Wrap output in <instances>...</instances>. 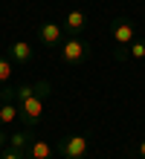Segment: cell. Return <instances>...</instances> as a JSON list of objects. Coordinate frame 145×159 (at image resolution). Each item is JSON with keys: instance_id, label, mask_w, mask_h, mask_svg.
Returning <instances> with one entry per match:
<instances>
[{"instance_id": "cell-16", "label": "cell", "mask_w": 145, "mask_h": 159, "mask_svg": "<svg viewBox=\"0 0 145 159\" xmlns=\"http://www.w3.org/2000/svg\"><path fill=\"white\" fill-rule=\"evenodd\" d=\"M0 104H3V98H0Z\"/></svg>"}, {"instance_id": "cell-4", "label": "cell", "mask_w": 145, "mask_h": 159, "mask_svg": "<svg viewBox=\"0 0 145 159\" xmlns=\"http://www.w3.org/2000/svg\"><path fill=\"white\" fill-rule=\"evenodd\" d=\"M133 38H137V26H133L131 17H125V15L113 17V23H110V41L116 46H128Z\"/></svg>"}, {"instance_id": "cell-9", "label": "cell", "mask_w": 145, "mask_h": 159, "mask_svg": "<svg viewBox=\"0 0 145 159\" xmlns=\"http://www.w3.org/2000/svg\"><path fill=\"white\" fill-rule=\"evenodd\" d=\"M15 121H21L17 101H3V104H0V127H12Z\"/></svg>"}, {"instance_id": "cell-7", "label": "cell", "mask_w": 145, "mask_h": 159, "mask_svg": "<svg viewBox=\"0 0 145 159\" xmlns=\"http://www.w3.org/2000/svg\"><path fill=\"white\" fill-rule=\"evenodd\" d=\"M64 29L70 35H81L87 29V15L81 12V9H70V12L64 15Z\"/></svg>"}, {"instance_id": "cell-3", "label": "cell", "mask_w": 145, "mask_h": 159, "mask_svg": "<svg viewBox=\"0 0 145 159\" xmlns=\"http://www.w3.org/2000/svg\"><path fill=\"white\" fill-rule=\"evenodd\" d=\"M58 55H61V61L67 67H81L87 61V43L79 38V35H70V38H64L58 43Z\"/></svg>"}, {"instance_id": "cell-5", "label": "cell", "mask_w": 145, "mask_h": 159, "mask_svg": "<svg viewBox=\"0 0 145 159\" xmlns=\"http://www.w3.org/2000/svg\"><path fill=\"white\" fill-rule=\"evenodd\" d=\"M6 55H9V61H15L17 67H29L35 58V52H32V46H29L26 41H15V43H9L6 46Z\"/></svg>"}, {"instance_id": "cell-14", "label": "cell", "mask_w": 145, "mask_h": 159, "mask_svg": "<svg viewBox=\"0 0 145 159\" xmlns=\"http://www.w3.org/2000/svg\"><path fill=\"white\" fill-rule=\"evenodd\" d=\"M9 145V136H6V127H0V151Z\"/></svg>"}, {"instance_id": "cell-11", "label": "cell", "mask_w": 145, "mask_h": 159, "mask_svg": "<svg viewBox=\"0 0 145 159\" xmlns=\"http://www.w3.org/2000/svg\"><path fill=\"white\" fill-rule=\"evenodd\" d=\"M128 58L131 61H142L145 58V38H133L128 43Z\"/></svg>"}, {"instance_id": "cell-2", "label": "cell", "mask_w": 145, "mask_h": 159, "mask_svg": "<svg viewBox=\"0 0 145 159\" xmlns=\"http://www.w3.org/2000/svg\"><path fill=\"white\" fill-rule=\"evenodd\" d=\"M87 145H90V139L84 133H70V136H61L55 142V153L61 159H84L87 156Z\"/></svg>"}, {"instance_id": "cell-15", "label": "cell", "mask_w": 145, "mask_h": 159, "mask_svg": "<svg viewBox=\"0 0 145 159\" xmlns=\"http://www.w3.org/2000/svg\"><path fill=\"white\" fill-rule=\"evenodd\" d=\"M137 153H139V159H145V139L139 142V148H137Z\"/></svg>"}, {"instance_id": "cell-13", "label": "cell", "mask_w": 145, "mask_h": 159, "mask_svg": "<svg viewBox=\"0 0 145 159\" xmlns=\"http://www.w3.org/2000/svg\"><path fill=\"white\" fill-rule=\"evenodd\" d=\"M0 159H26V153L23 151H15V148H3V151H0Z\"/></svg>"}, {"instance_id": "cell-1", "label": "cell", "mask_w": 145, "mask_h": 159, "mask_svg": "<svg viewBox=\"0 0 145 159\" xmlns=\"http://www.w3.org/2000/svg\"><path fill=\"white\" fill-rule=\"evenodd\" d=\"M52 93L50 81H35V84H23V87H15V101L17 110H21V121L23 127H35L44 116L46 107V96Z\"/></svg>"}, {"instance_id": "cell-8", "label": "cell", "mask_w": 145, "mask_h": 159, "mask_svg": "<svg viewBox=\"0 0 145 159\" xmlns=\"http://www.w3.org/2000/svg\"><path fill=\"white\" fill-rule=\"evenodd\" d=\"M55 145H50L46 139H32V145L26 148V159H52Z\"/></svg>"}, {"instance_id": "cell-10", "label": "cell", "mask_w": 145, "mask_h": 159, "mask_svg": "<svg viewBox=\"0 0 145 159\" xmlns=\"http://www.w3.org/2000/svg\"><path fill=\"white\" fill-rule=\"evenodd\" d=\"M32 127H23V130H17V133L9 136V148H15V151H23L26 153V148L32 145Z\"/></svg>"}, {"instance_id": "cell-12", "label": "cell", "mask_w": 145, "mask_h": 159, "mask_svg": "<svg viewBox=\"0 0 145 159\" xmlns=\"http://www.w3.org/2000/svg\"><path fill=\"white\" fill-rule=\"evenodd\" d=\"M12 81V61H9L6 52H0V87Z\"/></svg>"}, {"instance_id": "cell-6", "label": "cell", "mask_w": 145, "mask_h": 159, "mask_svg": "<svg viewBox=\"0 0 145 159\" xmlns=\"http://www.w3.org/2000/svg\"><path fill=\"white\" fill-rule=\"evenodd\" d=\"M38 41H41L44 46H58L64 41V29H61V23H52V20H46L38 26Z\"/></svg>"}]
</instances>
